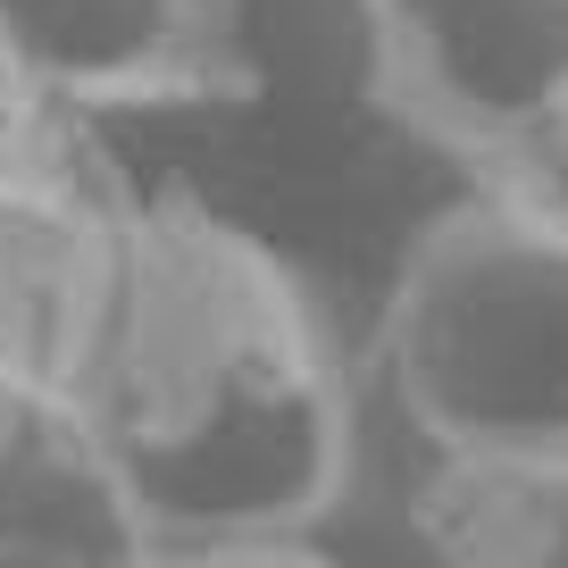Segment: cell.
Instances as JSON below:
<instances>
[{
	"instance_id": "cell-8",
	"label": "cell",
	"mask_w": 568,
	"mask_h": 568,
	"mask_svg": "<svg viewBox=\"0 0 568 568\" xmlns=\"http://www.w3.org/2000/svg\"><path fill=\"white\" fill-rule=\"evenodd\" d=\"M118 568H359L326 544H217V551H125Z\"/></svg>"
},
{
	"instance_id": "cell-9",
	"label": "cell",
	"mask_w": 568,
	"mask_h": 568,
	"mask_svg": "<svg viewBox=\"0 0 568 568\" xmlns=\"http://www.w3.org/2000/svg\"><path fill=\"white\" fill-rule=\"evenodd\" d=\"M0 568H75L68 551H34V544H0Z\"/></svg>"
},
{
	"instance_id": "cell-1",
	"label": "cell",
	"mask_w": 568,
	"mask_h": 568,
	"mask_svg": "<svg viewBox=\"0 0 568 568\" xmlns=\"http://www.w3.org/2000/svg\"><path fill=\"white\" fill-rule=\"evenodd\" d=\"M51 435L125 551L318 544L359 477V393L318 293L201 193H134Z\"/></svg>"
},
{
	"instance_id": "cell-5",
	"label": "cell",
	"mask_w": 568,
	"mask_h": 568,
	"mask_svg": "<svg viewBox=\"0 0 568 568\" xmlns=\"http://www.w3.org/2000/svg\"><path fill=\"white\" fill-rule=\"evenodd\" d=\"M0 26L59 118L217 109L260 84L251 0H0Z\"/></svg>"
},
{
	"instance_id": "cell-4",
	"label": "cell",
	"mask_w": 568,
	"mask_h": 568,
	"mask_svg": "<svg viewBox=\"0 0 568 568\" xmlns=\"http://www.w3.org/2000/svg\"><path fill=\"white\" fill-rule=\"evenodd\" d=\"M125 201L134 184L84 142V125L0 160V468L68 402Z\"/></svg>"
},
{
	"instance_id": "cell-7",
	"label": "cell",
	"mask_w": 568,
	"mask_h": 568,
	"mask_svg": "<svg viewBox=\"0 0 568 568\" xmlns=\"http://www.w3.org/2000/svg\"><path fill=\"white\" fill-rule=\"evenodd\" d=\"M59 125H75V118L51 109V92L34 84V68L18 59V42H9V26H0V160H18V151L51 142Z\"/></svg>"
},
{
	"instance_id": "cell-6",
	"label": "cell",
	"mask_w": 568,
	"mask_h": 568,
	"mask_svg": "<svg viewBox=\"0 0 568 568\" xmlns=\"http://www.w3.org/2000/svg\"><path fill=\"white\" fill-rule=\"evenodd\" d=\"M409 510L444 568H568V452L435 460Z\"/></svg>"
},
{
	"instance_id": "cell-3",
	"label": "cell",
	"mask_w": 568,
	"mask_h": 568,
	"mask_svg": "<svg viewBox=\"0 0 568 568\" xmlns=\"http://www.w3.org/2000/svg\"><path fill=\"white\" fill-rule=\"evenodd\" d=\"M368 101L468 184L568 193V0H352Z\"/></svg>"
},
{
	"instance_id": "cell-2",
	"label": "cell",
	"mask_w": 568,
	"mask_h": 568,
	"mask_svg": "<svg viewBox=\"0 0 568 568\" xmlns=\"http://www.w3.org/2000/svg\"><path fill=\"white\" fill-rule=\"evenodd\" d=\"M376 359L435 460L568 452V193L444 201L393 267Z\"/></svg>"
}]
</instances>
